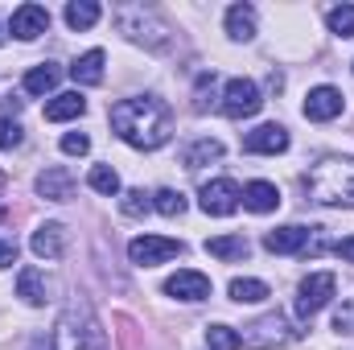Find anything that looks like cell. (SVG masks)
Here are the masks:
<instances>
[{
  "label": "cell",
  "mask_w": 354,
  "mask_h": 350,
  "mask_svg": "<svg viewBox=\"0 0 354 350\" xmlns=\"http://www.w3.org/2000/svg\"><path fill=\"white\" fill-rule=\"evenodd\" d=\"M111 128L124 145L149 153V149H161L174 136V111L157 95H132V99H120L111 107Z\"/></svg>",
  "instance_id": "6da1fadb"
},
{
  "label": "cell",
  "mask_w": 354,
  "mask_h": 350,
  "mask_svg": "<svg viewBox=\"0 0 354 350\" xmlns=\"http://www.w3.org/2000/svg\"><path fill=\"white\" fill-rule=\"evenodd\" d=\"M305 194L317 206H354V157L326 153L305 174Z\"/></svg>",
  "instance_id": "7a4b0ae2"
},
{
  "label": "cell",
  "mask_w": 354,
  "mask_h": 350,
  "mask_svg": "<svg viewBox=\"0 0 354 350\" xmlns=\"http://www.w3.org/2000/svg\"><path fill=\"white\" fill-rule=\"evenodd\" d=\"M54 350H107V334L87 301H71L58 330H54Z\"/></svg>",
  "instance_id": "3957f363"
},
{
  "label": "cell",
  "mask_w": 354,
  "mask_h": 350,
  "mask_svg": "<svg viewBox=\"0 0 354 350\" xmlns=\"http://www.w3.org/2000/svg\"><path fill=\"white\" fill-rule=\"evenodd\" d=\"M115 25H120V33H128L132 42L153 46V50H161V46L169 42V25H165L153 8H145V4H124V8H115Z\"/></svg>",
  "instance_id": "277c9868"
},
{
  "label": "cell",
  "mask_w": 354,
  "mask_h": 350,
  "mask_svg": "<svg viewBox=\"0 0 354 350\" xmlns=\"http://www.w3.org/2000/svg\"><path fill=\"white\" fill-rule=\"evenodd\" d=\"M239 338H243V347H252V350L288 347V342H292V326H288V317H284V313H264V317H260V322H252Z\"/></svg>",
  "instance_id": "5b68a950"
},
{
  "label": "cell",
  "mask_w": 354,
  "mask_h": 350,
  "mask_svg": "<svg viewBox=\"0 0 354 350\" xmlns=\"http://www.w3.org/2000/svg\"><path fill=\"white\" fill-rule=\"evenodd\" d=\"M198 206H202L206 214H214V219H227V214H235V210L243 206V190H239V181H231V177H214V181L202 185Z\"/></svg>",
  "instance_id": "8992f818"
},
{
  "label": "cell",
  "mask_w": 354,
  "mask_h": 350,
  "mask_svg": "<svg viewBox=\"0 0 354 350\" xmlns=\"http://www.w3.org/2000/svg\"><path fill=\"white\" fill-rule=\"evenodd\" d=\"M334 288H338V280H334V272H313V276H305L301 280V293H297V317H313V313H322L330 301H334Z\"/></svg>",
  "instance_id": "52a82bcc"
},
{
  "label": "cell",
  "mask_w": 354,
  "mask_h": 350,
  "mask_svg": "<svg viewBox=\"0 0 354 350\" xmlns=\"http://www.w3.org/2000/svg\"><path fill=\"white\" fill-rule=\"evenodd\" d=\"M181 252H185V243L181 239H169V235H136L128 243V260L140 264V268H157V264L174 260Z\"/></svg>",
  "instance_id": "ba28073f"
},
{
  "label": "cell",
  "mask_w": 354,
  "mask_h": 350,
  "mask_svg": "<svg viewBox=\"0 0 354 350\" xmlns=\"http://www.w3.org/2000/svg\"><path fill=\"white\" fill-rule=\"evenodd\" d=\"M264 107V95L260 87L252 83V79H231L227 87H223V111L231 116V120H248V116H256Z\"/></svg>",
  "instance_id": "9c48e42d"
},
{
  "label": "cell",
  "mask_w": 354,
  "mask_h": 350,
  "mask_svg": "<svg viewBox=\"0 0 354 350\" xmlns=\"http://www.w3.org/2000/svg\"><path fill=\"white\" fill-rule=\"evenodd\" d=\"M12 37H21V42H33V37H41L46 29H50V8L46 4H21L17 12H12Z\"/></svg>",
  "instance_id": "30bf717a"
},
{
  "label": "cell",
  "mask_w": 354,
  "mask_h": 350,
  "mask_svg": "<svg viewBox=\"0 0 354 350\" xmlns=\"http://www.w3.org/2000/svg\"><path fill=\"white\" fill-rule=\"evenodd\" d=\"M165 293L177 297V301H206V297H210V276L181 268V272H174V276L165 280Z\"/></svg>",
  "instance_id": "8fae6325"
},
{
  "label": "cell",
  "mask_w": 354,
  "mask_h": 350,
  "mask_svg": "<svg viewBox=\"0 0 354 350\" xmlns=\"http://www.w3.org/2000/svg\"><path fill=\"white\" fill-rule=\"evenodd\" d=\"M243 149L248 153H264V157H276L288 149V128L284 124H260L256 132L243 136Z\"/></svg>",
  "instance_id": "7c38bea8"
},
{
  "label": "cell",
  "mask_w": 354,
  "mask_h": 350,
  "mask_svg": "<svg viewBox=\"0 0 354 350\" xmlns=\"http://www.w3.org/2000/svg\"><path fill=\"white\" fill-rule=\"evenodd\" d=\"M309 235H313V227H276V231H268L264 235V248L268 252H276V256H292V252H305L309 248Z\"/></svg>",
  "instance_id": "4fadbf2b"
},
{
  "label": "cell",
  "mask_w": 354,
  "mask_h": 350,
  "mask_svg": "<svg viewBox=\"0 0 354 350\" xmlns=\"http://www.w3.org/2000/svg\"><path fill=\"white\" fill-rule=\"evenodd\" d=\"M305 116L326 124V120H338L342 116V91L338 87H313L305 99Z\"/></svg>",
  "instance_id": "5bb4252c"
},
{
  "label": "cell",
  "mask_w": 354,
  "mask_h": 350,
  "mask_svg": "<svg viewBox=\"0 0 354 350\" xmlns=\"http://www.w3.org/2000/svg\"><path fill=\"white\" fill-rule=\"evenodd\" d=\"M37 194L50 202H71L75 198V174L66 165H50L46 174L37 177Z\"/></svg>",
  "instance_id": "9a60e30c"
},
{
  "label": "cell",
  "mask_w": 354,
  "mask_h": 350,
  "mask_svg": "<svg viewBox=\"0 0 354 350\" xmlns=\"http://www.w3.org/2000/svg\"><path fill=\"white\" fill-rule=\"evenodd\" d=\"M29 248H33L37 260H58L62 248H66V227H62V223H41V227L33 231Z\"/></svg>",
  "instance_id": "2e32d148"
},
{
  "label": "cell",
  "mask_w": 354,
  "mask_h": 350,
  "mask_svg": "<svg viewBox=\"0 0 354 350\" xmlns=\"http://www.w3.org/2000/svg\"><path fill=\"white\" fill-rule=\"evenodd\" d=\"M243 206L252 214H272L280 206V190L272 181H252V185H243Z\"/></svg>",
  "instance_id": "e0dca14e"
},
{
  "label": "cell",
  "mask_w": 354,
  "mask_h": 350,
  "mask_svg": "<svg viewBox=\"0 0 354 350\" xmlns=\"http://www.w3.org/2000/svg\"><path fill=\"white\" fill-rule=\"evenodd\" d=\"M87 111V99L79 95V91H62V95H54L50 103H46V120H54V124H62V120H79Z\"/></svg>",
  "instance_id": "ac0fdd59"
},
{
  "label": "cell",
  "mask_w": 354,
  "mask_h": 350,
  "mask_svg": "<svg viewBox=\"0 0 354 350\" xmlns=\"http://www.w3.org/2000/svg\"><path fill=\"white\" fill-rule=\"evenodd\" d=\"M227 33H231V42H252L256 37V8L252 4H231L227 8Z\"/></svg>",
  "instance_id": "d6986e66"
},
{
  "label": "cell",
  "mask_w": 354,
  "mask_h": 350,
  "mask_svg": "<svg viewBox=\"0 0 354 350\" xmlns=\"http://www.w3.org/2000/svg\"><path fill=\"white\" fill-rule=\"evenodd\" d=\"M103 62H107V54L103 50H87L75 66H71V75H75V83H83V87H95V83H103Z\"/></svg>",
  "instance_id": "ffe728a7"
},
{
  "label": "cell",
  "mask_w": 354,
  "mask_h": 350,
  "mask_svg": "<svg viewBox=\"0 0 354 350\" xmlns=\"http://www.w3.org/2000/svg\"><path fill=\"white\" fill-rule=\"evenodd\" d=\"M206 252H210L214 260H248L252 243H248L243 235H218V239H206Z\"/></svg>",
  "instance_id": "44dd1931"
},
{
  "label": "cell",
  "mask_w": 354,
  "mask_h": 350,
  "mask_svg": "<svg viewBox=\"0 0 354 350\" xmlns=\"http://www.w3.org/2000/svg\"><path fill=\"white\" fill-rule=\"evenodd\" d=\"M17 297H21L25 305H46V280H41L37 268H21V276H17Z\"/></svg>",
  "instance_id": "7402d4cb"
},
{
  "label": "cell",
  "mask_w": 354,
  "mask_h": 350,
  "mask_svg": "<svg viewBox=\"0 0 354 350\" xmlns=\"http://www.w3.org/2000/svg\"><path fill=\"white\" fill-rule=\"evenodd\" d=\"M227 293H231V301H235V305H256V301H268V284H264V280H252V276H235Z\"/></svg>",
  "instance_id": "603a6c76"
},
{
  "label": "cell",
  "mask_w": 354,
  "mask_h": 350,
  "mask_svg": "<svg viewBox=\"0 0 354 350\" xmlns=\"http://www.w3.org/2000/svg\"><path fill=\"white\" fill-rule=\"evenodd\" d=\"M223 157V140H210V136H202L198 145H189L185 149V169H202V165H210V161H218Z\"/></svg>",
  "instance_id": "cb8c5ba5"
},
{
  "label": "cell",
  "mask_w": 354,
  "mask_h": 350,
  "mask_svg": "<svg viewBox=\"0 0 354 350\" xmlns=\"http://www.w3.org/2000/svg\"><path fill=\"white\" fill-rule=\"evenodd\" d=\"M58 79H62V71H58L54 62H41V66H33V71L25 75V91H29V95H50V91L58 87Z\"/></svg>",
  "instance_id": "d4e9b609"
},
{
  "label": "cell",
  "mask_w": 354,
  "mask_h": 350,
  "mask_svg": "<svg viewBox=\"0 0 354 350\" xmlns=\"http://www.w3.org/2000/svg\"><path fill=\"white\" fill-rule=\"evenodd\" d=\"M99 17H103V8H99L95 0H71V4H66V25H71V29H91Z\"/></svg>",
  "instance_id": "484cf974"
},
{
  "label": "cell",
  "mask_w": 354,
  "mask_h": 350,
  "mask_svg": "<svg viewBox=\"0 0 354 350\" xmlns=\"http://www.w3.org/2000/svg\"><path fill=\"white\" fill-rule=\"evenodd\" d=\"M87 185L95 190V194H107V198H115L120 194V174L111 169V165H95L87 174Z\"/></svg>",
  "instance_id": "4316f807"
},
{
  "label": "cell",
  "mask_w": 354,
  "mask_h": 350,
  "mask_svg": "<svg viewBox=\"0 0 354 350\" xmlns=\"http://www.w3.org/2000/svg\"><path fill=\"white\" fill-rule=\"evenodd\" d=\"M206 347H210V350H239V347H243V338H239L231 326H223V322H218V326H206Z\"/></svg>",
  "instance_id": "83f0119b"
},
{
  "label": "cell",
  "mask_w": 354,
  "mask_h": 350,
  "mask_svg": "<svg viewBox=\"0 0 354 350\" xmlns=\"http://www.w3.org/2000/svg\"><path fill=\"white\" fill-rule=\"evenodd\" d=\"M326 25H330V33H338V37H354V4L330 8V12H326Z\"/></svg>",
  "instance_id": "f1b7e54d"
},
{
  "label": "cell",
  "mask_w": 354,
  "mask_h": 350,
  "mask_svg": "<svg viewBox=\"0 0 354 350\" xmlns=\"http://www.w3.org/2000/svg\"><path fill=\"white\" fill-rule=\"evenodd\" d=\"M153 210H161L165 219L185 214V194H177V190H157V194H153Z\"/></svg>",
  "instance_id": "f546056e"
},
{
  "label": "cell",
  "mask_w": 354,
  "mask_h": 350,
  "mask_svg": "<svg viewBox=\"0 0 354 350\" xmlns=\"http://www.w3.org/2000/svg\"><path fill=\"white\" fill-rule=\"evenodd\" d=\"M149 206H153V198H149L145 190H128V194L120 198V210H124L128 219H140V214H145Z\"/></svg>",
  "instance_id": "4dcf8cb0"
},
{
  "label": "cell",
  "mask_w": 354,
  "mask_h": 350,
  "mask_svg": "<svg viewBox=\"0 0 354 350\" xmlns=\"http://www.w3.org/2000/svg\"><path fill=\"white\" fill-rule=\"evenodd\" d=\"M25 140V132H21V124L17 120H8V116H0V149L8 153V149H17Z\"/></svg>",
  "instance_id": "1f68e13d"
},
{
  "label": "cell",
  "mask_w": 354,
  "mask_h": 350,
  "mask_svg": "<svg viewBox=\"0 0 354 350\" xmlns=\"http://www.w3.org/2000/svg\"><path fill=\"white\" fill-rule=\"evenodd\" d=\"M62 153H66V157H83V153H91V136L87 132H66V136H62Z\"/></svg>",
  "instance_id": "d6a6232c"
},
{
  "label": "cell",
  "mask_w": 354,
  "mask_h": 350,
  "mask_svg": "<svg viewBox=\"0 0 354 350\" xmlns=\"http://www.w3.org/2000/svg\"><path fill=\"white\" fill-rule=\"evenodd\" d=\"M334 330H338V334H354V301H342V305H338Z\"/></svg>",
  "instance_id": "836d02e7"
},
{
  "label": "cell",
  "mask_w": 354,
  "mask_h": 350,
  "mask_svg": "<svg viewBox=\"0 0 354 350\" xmlns=\"http://www.w3.org/2000/svg\"><path fill=\"white\" fill-rule=\"evenodd\" d=\"M12 264H17V243L0 239V268H12Z\"/></svg>",
  "instance_id": "e575fe53"
},
{
  "label": "cell",
  "mask_w": 354,
  "mask_h": 350,
  "mask_svg": "<svg viewBox=\"0 0 354 350\" xmlns=\"http://www.w3.org/2000/svg\"><path fill=\"white\" fill-rule=\"evenodd\" d=\"M338 256H342L346 264H354V235H351V239H342V243H338Z\"/></svg>",
  "instance_id": "d590c367"
},
{
  "label": "cell",
  "mask_w": 354,
  "mask_h": 350,
  "mask_svg": "<svg viewBox=\"0 0 354 350\" xmlns=\"http://www.w3.org/2000/svg\"><path fill=\"white\" fill-rule=\"evenodd\" d=\"M0 46H4V33H0Z\"/></svg>",
  "instance_id": "8d00e7d4"
}]
</instances>
